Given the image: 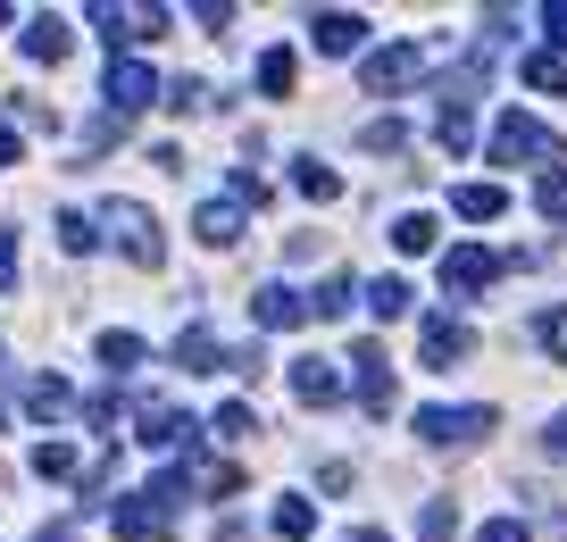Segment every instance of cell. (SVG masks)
Returning <instances> with one entry per match:
<instances>
[{"mask_svg":"<svg viewBox=\"0 0 567 542\" xmlns=\"http://www.w3.org/2000/svg\"><path fill=\"white\" fill-rule=\"evenodd\" d=\"M100 225L126 243L133 267H159V259H168V251H159V225H151V209H142V201H109V209H100Z\"/></svg>","mask_w":567,"mask_h":542,"instance_id":"cell-1","label":"cell"},{"mask_svg":"<svg viewBox=\"0 0 567 542\" xmlns=\"http://www.w3.org/2000/svg\"><path fill=\"white\" fill-rule=\"evenodd\" d=\"M492 159H559V134H543L534 117H501L492 126Z\"/></svg>","mask_w":567,"mask_h":542,"instance_id":"cell-2","label":"cell"},{"mask_svg":"<svg viewBox=\"0 0 567 542\" xmlns=\"http://www.w3.org/2000/svg\"><path fill=\"white\" fill-rule=\"evenodd\" d=\"M417 434L426 443H475V434H492V410H417Z\"/></svg>","mask_w":567,"mask_h":542,"instance_id":"cell-3","label":"cell"},{"mask_svg":"<svg viewBox=\"0 0 567 542\" xmlns=\"http://www.w3.org/2000/svg\"><path fill=\"white\" fill-rule=\"evenodd\" d=\"M151 67H142V59H109V109L117 117H133V109H151Z\"/></svg>","mask_w":567,"mask_h":542,"instance_id":"cell-4","label":"cell"},{"mask_svg":"<svg viewBox=\"0 0 567 542\" xmlns=\"http://www.w3.org/2000/svg\"><path fill=\"white\" fill-rule=\"evenodd\" d=\"M417 67H426V51H417V42H400V51H376V59H367V84H376V93H400Z\"/></svg>","mask_w":567,"mask_h":542,"instance_id":"cell-5","label":"cell"},{"mask_svg":"<svg viewBox=\"0 0 567 542\" xmlns=\"http://www.w3.org/2000/svg\"><path fill=\"white\" fill-rule=\"evenodd\" d=\"M292 393H301L309 410H325V401L342 393V375H334V359H292Z\"/></svg>","mask_w":567,"mask_h":542,"instance_id":"cell-6","label":"cell"},{"mask_svg":"<svg viewBox=\"0 0 567 542\" xmlns=\"http://www.w3.org/2000/svg\"><path fill=\"white\" fill-rule=\"evenodd\" d=\"M175 509L159 501V492H133V501H117V534H168Z\"/></svg>","mask_w":567,"mask_h":542,"instance_id":"cell-7","label":"cell"},{"mask_svg":"<svg viewBox=\"0 0 567 542\" xmlns=\"http://www.w3.org/2000/svg\"><path fill=\"white\" fill-rule=\"evenodd\" d=\"M351 368H360V401H367V410H393V368H384V351H376V342H367V351L360 359H351Z\"/></svg>","mask_w":567,"mask_h":542,"instance_id":"cell-8","label":"cell"},{"mask_svg":"<svg viewBox=\"0 0 567 542\" xmlns=\"http://www.w3.org/2000/svg\"><path fill=\"white\" fill-rule=\"evenodd\" d=\"M93 25H109V42H151L168 18L159 9H93Z\"/></svg>","mask_w":567,"mask_h":542,"instance_id":"cell-9","label":"cell"},{"mask_svg":"<svg viewBox=\"0 0 567 542\" xmlns=\"http://www.w3.org/2000/svg\"><path fill=\"white\" fill-rule=\"evenodd\" d=\"M492 251H451V259H442V293H475V284H492Z\"/></svg>","mask_w":567,"mask_h":542,"instance_id":"cell-10","label":"cell"},{"mask_svg":"<svg viewBox=\"0 0 567 542\" xmlns=\"http://www.w3.org/2000/svg\"><path fill=\"white\" fill-rule=\"evenodd\" d=\"M250 318H259V326H301V318H309V300H301V293H284V284H267V293L250 300Z\"/></svg>","mask_w":567,"mask_h":542,"instance_id":"cell-11","label":"cell"},{"mask_svg":"<svg viewBox=\"0 0 567 542\" xmlns=\"http://www.w3.org/2000/svg\"><path fill=\"white\" fill-rule=\"evenodd\" d=\"M67 42H76V34H67V18H34V25H25V59H51V67H58Z\"/></svg>","mask_w":567,"mask_h":542,"instance_id":"cell-12","label":"cell"},{"mask_svg":"<svg viewBox=\"0 0 567 542\" xmlns=\"http://www.w3.org/2000/svg\"><path fill=\"white\" fill-rule=\"evenodd\" d=\"M426 359H435V368L468 359V326H451V318H426Z\"/></svg>","mask_w":567,"mask_h":542,"instance_id":"cell-13","label":"cell"},{"mask_svg":"<svg viewBox=\"0 0 567 542\" xmlns=\"http://www.w3.org/2000/svg\"><path fill=\"white\" fill-rule=\"evenodd\" d=\"M184 434H192V417H175L168 401H151V410H142V443H151V450H168V443H184Z\"/></svg>","mask_w":567,"mask_h":542,"instance_id":"cell-14","label":"cell"},{"mask_svg":"<svg viewBox=\"0 0 567 542\" xmlns=\"http://www.w3.org/2000/svg\"><path fill=\"white\" fill-rule=\"evenodd\" d=\"M25 410H34V417H67V410H76V393H67L58 375H34V384H25Z\"/></svg>","mask_w":567,"mask_h":542,"instance_id":"cell-15","label":"cell"},{"mask_svg":"<svg viewBox=\"0 0 567 542\" xmlns=\"http://www.w3.org/2000/svg\"><path fill=\"white\" fill-rule=\"evenodd\" d=\"M175 368H184V375H208V368H217V334H201V326H192V334H175Z\"/></svg>","mask_w":567,"mask_h":542,"instance_id":"cell-16","label":"cell"},{"mask_svg":"<svg viewBox=\"0 0 567 542\" xmlns=\"http://www.w3.org/2000/svg\"><path fill=\"white\" fill-rule=\"evenodd\" d=\"M360 34H367L360 18H318V51H334V59H342V51H360Z\"/></svg>","mask_w":567,"mask_h":542,"instance_id":"cell-17","label":"cell"},{"mask_svg":"<svg viewBox=\"0 0 567 542\" xmlns=\"http://www.w3.org/2000/svg\"><path fill=\"white\" fill-rule=\"evenodd\" d=\"M234 234H243L234 201H208V209H201V243H234Z\"/></svg>","mask_w":567,"mask_h":542,"instance_id":"cell-18","label":"cell"},{"mask_svg":"<svg viewBox=\"0 0 567 542\" xmlns=\"http://www.w3.org/2000/svg\"><path fill=\"white\" fill-rule=\"evenodd\" d=\"M451 209H459V217H501V192H492V184H459Z\"/></svg>","mask_w":567,"mask_h":542,"instance_id":"cell-19","label":"cell"},{"mask_svg":"<svg viewBox=\"0 0 567 542\" xmlns=\"http://www.w3.org/2000/svg\"><path fill=\"white\" fill-rule=\"evenodd\" d=\"M259 93H276V100L292 93V51H267L259 59Z\"/></svg>","mask_w":567,"mask_h":542,"instance_id":"cell-20","label":"cell"},{"mask_svg":"<svg viewBox=\"0 0 567 542\" xmlns=\"http://www.w3.org/2000/svg\"><path fill=\"white\" fill-rule=\"evenodd\" d=\"M34 476H51V485H58V476H76V450H67V443H34Z\"/></svg>","mask_w":567,"mask_h":542,"instance_id":"cell-21","label":"cell"},{"mask_svg":"<svg viewBox=\"0 0 567 542\" xmlns=\"http://www.w3.org/2000/svg\"><path fill=\"white\" fill-rule=\"evenodd\" d=\"M58 243H67V251L84 259V251H93L100 234H93V217H84V209H67V217H58Z\"/></svg>","mask_w":567,"mask_h":542,"instance_id":"cell-22","label":"cell"},{"mask_svg":"<svg viewBox=\"0 0 567 542\" xmlns=\"http://www.w3.org/2000/svg\"><path fill=\"white\" fill-rule=\"evenodd\" d=\"M367 309H376V318H400V309H409V284H393V276L367 284Z\"/></svg>","mask_w":567,"mask_h":542,"instance_id":"cell-23","label":"cell"},{"mask_svg":"<svg viewBox=\"0 0 567 542\" xmlns=\"http://www.w3.org/2000/svg\"><path fill=\"white\" fill-rule=\"evenodd\" d=\"M309 309H318V318H342V309H351V276H325V284H318V300H309Z\"/></svg>","mask_w":567,"mask_h":542,"instance_id":"cell-24","label":"cell"},{"mask_svg":"<svg viewBox=\"0 0 567 542\" xmlns=\"http://www.w3.org/2000/svg\"><path fill=\"white\" fill-rule=\"evenodd\" d=\"M393 243H400V251H435V217H400Z\"/></svg>","mask_w":567,"mask_h":542,"instance_id":"cell-25","label":"cell"},{"mask_svg":"<svg viewBox=\"0 0 567 542\" xmlns=\"http://www.w3.org/2000/svg\"><path fill=\"white\" fill-rule=\"evenodd\" d=\"M417 534H426V542H451V534H459V509H442V501H435L426 518H417Z\"/></svg>","mask_w":567,"mask_h":542,"instance_id":"cell-26","label":"cell"},{"mask_svg":"<svg viewBox=\"0 0 567 542\" xmlns=\"http://www.w3.org/2000/svg\"><path fill=\"white\" fill-rule=\"evenodd\" d=\"M217 434H234V443H243V434H259V417H250L243 401H226V410H217Z\"/></svg>","mask_w":567,"mask_h":542,"instance_id":"cell-27","label":"cell"},{"mask_svg":"<svg viewBox=\"0 0 567 542\" xmlns=\"http://www.w3.org/2000/svg\"><path fill=\"white\" fill-rule=\"evenodd\" d=\"M301 192H309V201H334V192H342V184H334V176H325V168H318V159H301Z\"/></svg>","mask_w":567,"mask_h":542,"instance_id":"cell-28","label":"cell"},{"mask_svg":"<svg viewBox=\"0 0 567 542\" xmlns=\"http://www.w3.org/2000/svg\"><path fill=\"white\" fill-rule=\"evenodd\" d=\"M100 359H109V368H133V359H142V342H133V334H100Z\"/></svg>","mask_w":567,"mask_h":542,"instance_id":"cell-29","label":"cell"},{"mask_svg":"<svg viewBox=\"0 0 567 542\" xmlns=\"http://www.w3.org/2000/svg\"><path fill=\"white\" fill-rule=\"evenodd\" d=\"M526 84H543V93H559V84H567V67H559V59H526Z\"/></svg>","mask_w":567,"mask_h":542,"instance_id":"cell-30","label":"cell"},{"mask_svg":"<svg viewBox=\"0 0 567 542\" xmlns=\"http://www.w3.org/2000/svg\"><path fill=\"white\" fill-rule=\"evenodd\" d=\"M309 525H318V518H309V501H284L276 509V534H309Z\"/></svg>","mask_w":567,"mask_h":542,"instance_id":"cell-31","label":"cell"},{"mask_svg":"<svg viewBox=\"0 0 567 542\" xmlns=\"http://www.w3.org/2000/svg\"><path fill=\"white\" fill-rule=\"evenodd\" d=\"M9 284H18V234L0 225V293H9Z\"/></svg>","mask_w":567,"mask_h":542,"instance_id":"cell-32","label":"cell"},{"mask_svg":"<svg viewBox=\"0 0 567 542\" xmlns=\"http://www.w3.org/2000/svg\"><path fill=\"white\" fill-rule=\"evenodd\" d=\"M543 351L567 359V309H550V318H543Z\"/></svg>","mask_w":567,"mask_h":542,"instance_id":"cell-33","label":"cell"},{"mask_svg":"<svg viewBox=\"0 0 567 542\" xmlns=\"http://www.w3.org/2000/svg\"><path fill=\"white\" fill-rule=\"evenodd\" d=\"M484 542H526V525H517V518H492V525H484Z\"/></svg>","mask_w":567,"mask_h":542,"instance_id":"cell-34","label":"cell"},{"mask_svg":"<svg viewBox=\"0 0 567 542\" xmlns=\"http://www.w3.org/2000/svg\"><path fill=\"white\" fill-rule=\"evenodd\" d=\"M9 159H18V126H0V168H9Z\"/></svg>","mask_w":567,"mask_h":542,"instance_id":"cell-35","label":"cell"},{"mask_svg":"<svg viewBox=\"0 0 567 542\" xmlns=\"http://www.w3.org/2000/svg\"><path fill=\"white\" fill-rule=\"evenodd\" d=\"M550 459H567V417H559V426H550Z\"/></svg>","mask_w":567,"mask_h":542,"instance_id":"cell-36","label":"cell"},{"mask_svg":"<svg viewBox=\"0 0 567 542\" xmlns=\"http://www.w3.org/2000/svg\"><path fill=\"white\" fill-rule=\"evenodd\" d=\"M550 34H559V42H567V9H550Z\"/></svg>","mask_w":567,"mask_h":542,"instance_id":"cell-37","label":"cell"},{"mask_svg":"<svg viewBox=\"0 0 567 542\" xmlns=\"http://www.w3.org/2000/svg\"><path fill=\"white\" fill-rule=\"evenodd\" d=\"M351 542H393V534H376V525H360V534H351Z\"/></svg>","mask_w":567,"mask_h":542,"instance_id":"cell-38","label":"cell"},{"mask_svg":"<svg viewBox=\"0 0 567 542\" xmlns=\"http://www.w3.org/2000/svg\"><path fill=\"white\" fill-rule=\"evenodd\" d=\"M0 25H9V9H0Z\"/></svg>","mask_w":567,"mask_h":542,"instance_id":"cell-39","label":"cell"}]
</instances>
